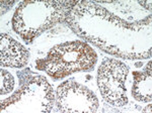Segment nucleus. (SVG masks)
Here are the masks:
<instances>
[{
	"label": "nucleus",
	"mask_w": 152,
	"mask_h": 113,
	"mask_svg": "<svg viewBox=\"0 0 152 113\" xmlns=\"http://www.w3.org/2000/svg\"><path fill=\"white\" fill-rule=\"evenodd\" d=\"M96 62V54L82 41H72L56 46L50 51L41 69L55 79L77 71H89Z\"/></svg>",
	"instance_id": "obj_1"
},
{
	"label": "nucleus",
	"mask_w": 152,
	"mask_h": 113,
	"mask_svg": "<svg viewBox=\"0 0 152 113\" xmlns=\"http://www.w3.org/2000/svg\"><path fill=\"white\" fill-rule=\"evenodd\" d=\"M129 69L124 63L105 59L100 65L97 82L104 99L114 106H124L128 102L126 95V78Z\"/></svg>",
	"instance_id": "obj_2"
},
{
	"label": "nucleus",
	"mask_w": 152,
	"mask_h": 113,
	"mask_svg": "<svg viewBox=\"0 0 152 113\" xmlns=\"http://www.w3.org/2000/svg\"><path fill=\"white\" fill-rule=\"evenodd\" d=\"M57 105L63 112H94L99 108V101L86 87L69 80L58 87Z\"/></svg>",
	"instance_id": "obj_3"
},
{
	"label": "nucleus",
	"mask_w": 152,
	"mask_h": 113,
	"mask_svg": "<svg viewBox=\"0 0 152 113\" xmlns=\"http://www.w3.org/2000/svg\"><path fill=\"white\" fill-rule=\"evenodd\" d=\"M29 53L19 43L1 33V65L5 67L21 68L28 62Z\"/></svg>",
	"instance_id": "obj_4"
},
{
	"label": "nucleus",
	"mask_w": 152,
	"mask_h": 113,
	"mask_svg": "<svg viewBox=\"0 0 152 113\" xmlns=\"http://www.w3.org/2000/svg\"><path fill=\"white\" fill-rule=\"evenodd\" d=\"M135 81L132 94L135 99L143 102L151 101V71L144 73L135 72Z\"/></svg>",
	"instance_id": "obj_5"
},
{
	"label": "nucleus",
	"mask_w": 152,
	"mask_h": 113,
	"mask_svg": "<svg viewBox=\"0 0 152 113\" xmlns=\"http://www.w3.org/2000/svg\"><path fill=\"white\" fill-rule=\"evenodd\" d=\"M14 87V79L13 77L7 71L1 70V95L7 94L11 92Z\"/></svg>",
	"instance_id": "obj_6"
}]
</instances>
